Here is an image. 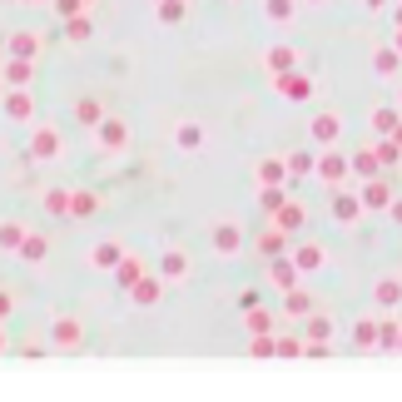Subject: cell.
I'll return each mask as SVG.
<instances>
[{
	"mask_svg": "<svg viewBox=\"0 0 402 402\" xmlns=\"http://www.w3.org/2000/svg\"><path fill=\"white\" fill-rule=\"evenodd\" d=\"M164 278H184V254H179V249H174V254L164 249Z\"/></svg>",
	"mask_w": 402,
	"mask_h": 402,
	"instance_id": "cell-14",
	"label": "cell"
},
{
	"mask_svg": "<svg viewBox=\"0 0 402 402\" xmlns=\"http://www.w3.org/2000/svg\"><path fill=\"white\" fill-rule=\"evenodd\" d=\"M154 6H159V0H154Z\"/></svg>",
	"mask_w": 402,
	"mask_h": 402,
	"instance_id": "cell-24",
	"label": "cell"
},
{
	"mask_svg": "<svg viewBox=\"0 0 402 402\" xmlns=\"http://www.w3.org/2000/svg\"><path fill=\"white\" fill-rule=\"evenodd\" d=\"M65 30H70V40H90V35H95V25H90L85 15H70V25H65Z\"/></svg>",
	"mask_w": 402,
	"mask_h": 402,
	"instance_id": "cell-15",
	"label": "cell"
},
{
	"mask_svg": "<svg viewBox=\"0 0 402 402\" xmlns=\"http://www.w3.org/2000/svg\"><path fill=\"white\" fill-rule=\"evenodd\" d=\"M30 159H60V134L55 130H35L30 134Z\"/></svg>",
	"mask_w": 402,
	"mask_h": 402,
	"instance_id": "cell-1",
	"label": "cell"
},
{
	"mask_svg": "<svg viewBox=\"0 0 402 402\" xmlns=\"http://www.w3.org/2000/svg\"><path fill=\"white\" fill-rule=\"evenodd\" d=\"M6 318H11V293L0 289V323H6Z\"/></svg>",
	"mask_w": 402,
	"mask_h": 402,
	"instance_id": "cell-20",
	"label": "cell"
},
{
	"mask_svg": "<svg viewBox=\"0 0 402 402\" xmlns=\"http://www.w3.org/2000/svg\"><path fill=\"white\" fill-rule=\"evenodd\" d=\"M55 11L70 20V15H80V11H85V0H55Z\"/></svg>",
	"mask_w": 402,
	"mask_h": 402,
	"instance_id": "cell-18",
	"label": "cell"
},
{
	"mask_svg": "<svg viewBox=\"0 0 402 402\" xmlns=\"http://www.w3.org/2000/svg\"><path fill=\"white\" fill-rule=\"evenodd\" d=\"M0 75H6V85H15V90H25V85H30V60H20V55H15V60H11L6 70H0Z\"/></svg>",
	"mask_w": 402,
	"mask_h": 402,
	"instance_id": "cell-11",
	"label": "cell"
},
{
	"mask_svg": "<svg viewBox=\"0 0 402 402\" xmlns=\"http://www.w3.org/2000/svg\"><path fill=\"white\" fill-rule=\"evenodd\" d=\"M0 348H6V338H0Z\"/></svg>",
	"mask_w": 402,
	"mask_h": 402,
	"instance_id": "cell-21",
	"label": "cell"
},
{
	"mask_svg": "<svg viewBox=\"0 0 402 402\" xmlns=\"http://www.w3.org/2000/svg\"><path fill=\"white\" fill-rule=\"evenodd\" d=\"M85 6H95V0H85Z\"/></svg>",
	"mask_w": 402,
	"mask_h": 402,
	"instance_id": "cell-22",
	"label": "cell"
},
{
	"mask_svg": "<svg viewBox=\"0 0 402 402\" xmlns=\"http://www.w3.org/2000/svg\"><path fill=\"white\" fill-rule=\"evenodd\" d=\"M184 15V0H159V20L169 25V20H179Z\"/></svg>",
	"mask_w": 402,
	"mask_h": 402,
	"instance_id": "cell-16",
	"label": "cell"
},
{
	"mask_svg": "<svg viewBox=\"0 0 402 402\" xmlns=\"http://www.w3.org/2000/svg\"><path fill=\"white\" fill-rule=\"evenodd\" d=\"M75 120H80L85 130H99V120H104V104H99V99H80V104H75Z\"/></svg>",
	"mask_w": 402,
	"mask_h": 402,
	"instance_id": "cell-5",
	"label": "cell"
},
{
	"mask_svg": "<svg viewBox=\"0 0 402 402\" xmlns=\"http://www.w3.org/2000/svg\"><path fill=\"white\" fill-rule=\"evenodd\" d=\"M45 214L65 219V214H70V194H65V189H50V194H45Z\"/></svg>",
	"mask_w": 402,
	"mask_h": 402,
	"instance_id": "cell-13",
	"label": "cell"
},
{
	"mask_svg": "<svg viewBox=\"0 0 402 402\" xmlns=\"http://www.w3.org/2000/svg\"><path fill=\"white\" fill-rule=\"evenodd\" d=\"M6 114H11V120H20V125H25V120H30V114H35V109H30V95H25V90H15V95H6Z\"/></svg>",
	"mask_w": 402,
	"mask_h": 402,
	"instance_id": "cell-9",
	"label": "cell"
},
{
	"mask_svg": "<svg viewBox=\"0 0 402 402\" xmlns=\"http://www.w3.org/2000/svg\"><path fill=\"white\" fill-rule=\"evenodd\" d=\"M139 278H144V263H139L134 254H125V258H120V268H114V283H120V289H134Z\"/></svg>",
	"mask_w": 402,
	"mask_h": 402,
	"instance_id": "cell-4",
	"label": "cell"
},
{
	"mask_svg": "<svg viewBox=\"0 0 402 402\" xmlns=\"http://www.w3.org/2000/svg\"><path fill=\"white\" fill-rule=\"evenodd\" d=\"M40 50V40H35V30H15L11 35V55H20V60H30V55Z\"/></svg>",
	"mask_w": 402,
	"mask_h": 402,
	"instance_id": "cell-10",
	"label": "cell"
},
{
	"mask_svg": "<svg viewBox=\"0 0 402 402\" xmlns=\"http://www.w3.org/2000/svg\"><path fill=\"white\" fill-rule=\"evenodd\" d=\"M120 258H125V249H120V244H99V249L90 254V263H95V268H120Z\"/></svg>",
	"mask_w": 402,
	"mask_h": 402,
	"instance_id": "cell-8",
	"label": "cell"
},
{
	"mask_svg": "<svg viewBox=\"0 0 402 402\" xmlns=\"http://www.w3.org/2000/svg\"><path fill=\"white\" fill-rule=\"evenodd\" d=\"M99 139H104L109 154L125 149V144H130V125H125V120H99Z\"/></svg>",
	"mask_w": 402,
	"mask_h": 402,
	"instance_id": "cell-3",
	"label": "cell"
},
{
	"mask_svg": "<svg viewBox=\"0 0 402 402\" xmlns=\"http://www.w3.org/2000/svg\"><path fill=\"white\" fill-rule=\"evenodd\" d=\"M20 244H25V223H0V249H6V254H20Z\"/></svg>",
	"mask_w": 402,
	"mask_h": 402,
	"instance_id": "cell-6",
	"label": "cell"
},
{
	"mask_svg": "<svg viewBox=\"0 0 402 402\" xmlns=\"http://www.w3.org/2000/svg\"><path fill=\"white\" fill-rule=\"evenodd\" d=\"M0 85H6V75H0Z\"/></svg>",
	"mask_w": 402,
	"mask_h": 402,
	"instance_id": "cell-23",
	"label": "cell"
},
{
	"mask_svg": "<svg viewBox=\"0 0 402 402\" xmlns=\"http://www.w3.org/2000/svg\"><path fill=\"white\" fill-rule=\"evenodd\" d=\"M159 278H164V273H159ZM159 278H139V283H134V289H130V293H134V303H144V308H149V303H159Z\"/></svg>",
	"mask_w": 402,
	"mask_h": 402,
	"instance_id": "cell-12",
	"label": "cell"
},
{
	"mask_svg": "<svg viewBox=\"0 0 402 402\" xmlns=\"http://www.w3.org/2000/svg\"><path fill=\"white\" fill-rule=\"evenodd\" d=\"M179 144H184V149H194V144H199V130H194V125H184V130H179Z\"/></svg>",
	"mask_w": 402,
	"mask_h": 402,
	"instance_id": "cell-19",
	"label": "cell"
},
{
	"mask_svg": "<svg viewBox=\"0 0 402 402\" xmlns=\"http://www.w3.org/2000/svg\"><path fill=\"white\" fill-rule=\"evenodd\" d=\"M45 254H50V239H45V234H25V244H20V258H25V263H40Z\"/></svg>",
	"mask_w": 402,
	"mask_h": 402,
	"instance_id": "cell-7",
	"label": "cell"
},
{
	"mask_svg": "<svg viewBox=\"0 0 402 402\" xmlns=\"http://www.w3.org/2000/svg\"><path fill=\"white\" fill-rule=\"evenodd\" d=\"M95 209H99L95 194H75V199H70V214H95Z\"/></svg>",
	"mask_w": 402,
	"mask_h": 402,
	"instance_id": "cell-17",
	"label": "cell"
},
{
	"mask_svg": "<svg viewBox=\"0 0 402 402\" xmlns=\"http://www.w3.org/2000/svg\"><path fill=\"white\" fill-rule=\"evenodd\" d=\"M80 338H85V328H80L75 318H60V323L50 328V342H55V348H80Z\"/></svg>",
	"mask_w": 402,
	"mask_h": 402,
	"instance_id": "cell-2",
	"label": "cell"
}]
</instances>
